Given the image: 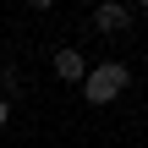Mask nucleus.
<instances>
[{"label": "nucleus", "instance_id": "obj_1", "mask_svg": "<svg viewBox=\"0 0 148 148\" xmlns=\"http://www.w3.org/2000/svg\"><path fill=\"white\" fill-rule=\"evenodd\" d=\"M77 88H82V99H88V104H115V99L132 88V71H126L121 60H99V66H88V71H82V82H77Z\"/></svg>", "mask_w": 148, "mask_h": 148}, {"label": "nucleus", "instance_id": "obj_6", "mask_svg": "<svg viewBox=\"0 0 148 148\" xmlns=\"http://www.w3.org/2000/svg\"><path fill=\"white\" fill-rule=\"evenodd\" d=\"M27 5H33V11H49V5H55V0H27Z\"/></svg>", "mask_w": 148, "mask_h": 148}, {"label": "nucleus", "instance_id": "obj_3", "mask_svg": "<svg viewBox=\"0 0 148 148\" xmlns=\"http://www.w3.org/2000/svg\"><path fill=\"white\" fill-rule=\"evenodd\" d=\"M82 71H88V60H82V49H77V44H60V49H55V77L77 88V82H82Z\"/></svg>", "mask_w": 148, "mask_h": 148}, {"label": "nucleus", "instance_id": "obj_7", "mask_svg": "<svg viewBox=\"0 0 148 148\" xmlns=\"http://www.w3.org/2000/svg\"><path fill=\"white\" fill-rule=\"evenodd\" d=\"M126 5H148V0H126Z\"/></svg>", "mask_w": 148, "mask_h": 148}, {"label": "nucleus", "instance_id": "obj_4", "mask_svg": "<svg viewBox=\"0 0 148 148\" xmlns=\"http://www.w3.org/2000/svg\"><path fill=\"white\" fill-rule=\"evenodd\" d=\"M0 93H5V99H11V93H22V71H16L11 60L0 66Z\"/></svg>", "mask_w": 148, "mask_h": 148}, {"label": "nucleus", "instance_id": "obj_5", "mask_svg": "<svg viewBox=\"0 0 148 148\" xmlns=\"http://www.w3.org/2000/svg\"><path fill=\"white\" fill-rule=\"evenodd\" d=\"M5 126H11V99L0 93V132H5Z\"/></svg>", "mask_w": 148, "mask_h": 148}, {"label": "nucleus", "instance_id": "obj_2", "mask_svg": "<svg viewBox=\"0 0 148 148\" xmlns=\"http://www.w3.org/2000/svg\"><path fill=\"white\" fill-rule=\"evenodd\" d=\"M93 27L99 33H126L132 27V5L126 0H99L93 5Z\"/></svg>", "mask_w": 148, "mask_h": 148}]
</instances>
